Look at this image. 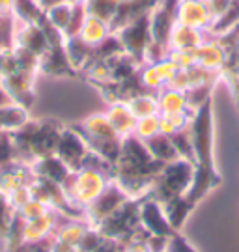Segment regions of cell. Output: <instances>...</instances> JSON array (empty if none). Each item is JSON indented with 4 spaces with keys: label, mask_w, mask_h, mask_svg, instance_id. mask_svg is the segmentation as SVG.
<instances>
[{
    "label": "cell",
    "mask_w": 239,
    "mask_h": 252,
    "mask_svg": "<svg viewBox=\"0 0 239 252\" xmlns=\"http://www.w3.org/2000/svg\"><path fill=\"white\" fill-rule=\"evenodd\" d=\"M174 21L177 25H185L209 32L215 27V15L207 0H177Z\"/></svg>",
    "instance_id": "1"
},
{
    "label": "cell",
    "mask_w": 239,
    "mask_h": 252,
    "mask_svg": "<svg viewBox=\"0 0 239 252\" xmlns=\"http://www.w3.org/2000/svg\"><path fill=\"white\" fill-rule=\"evenodd\" d=\"M108 34H110V23L86 11L75 37L79 39L82 45H86L92 51V49H99V47L103 45L106 41V37H108Z\"/></svg>",
    "instance_id": "2"
},
{
    "label": "cell",
    "mask_w": 239,
    "mask_h": 252,
    "mask_svg": "<svg viewBox=\"0 0 239 252\" xmlns=\"http://www.w3.org/2000/svg\"><path fill=\"white\" fill-rule=\"evenodd\" d=\"M207 41V32L174 23L169 32V51H196Z\"/></svg>",
    "instance_id": "3"
},
{
    "label": "cell",
    "mask_w": 239,
    "mask_h": 252,
    "mask_svg": "<svg viewBox=\"0 0 239 252\" xmlns=\"http://www.w3.org/2000/svg\"><path fill=\"white\" fill-rule=\"evenodd\" d=\"M193 53H195V58H196V65L204 67L205 71L209 73H219L224 67V63H226L224 45L217 43V41H209V37H207L205 43H202Z\"/></svg>",
    "instance_id": "4"
},
{
    "label": "cell",
    "mask_w": 239,
    "mask_h": 252,
    "mask_svg": "<svg viewBox=\"0 0 239 252\" xmlns=\"http://www.w3.org/2000/svg\"><path fill=\"white\" fill-rule=\"evenodd\" d=\"M106 116L110 120L112 127L116 129V133L122 136L124 140L135 135L137 118L133 116V112L129 110L125 101H114V103H110V108L106 110Z\"/></svg>",
    "instance_id": "5"
},
{
    "label": "cell",
    "mask_w": 239,
    "mask_h": 252,
    "mask_svg": "<svg viewBox=\"0 0 239 252\" xmlns=\"http://www.w3.org/2000/svg\"><path fill=\"white\" fill-rule=\"evenodd\" d=\"M159 114H174V112H191V103L185 92H177L172 88H163L157 92Z\"/></svg>",
    "instance_id": "6"
},
{
    "label": "cell",
    "mask_w": 239,
    "mask_h": 252,
    "mask_svg": "<svg viewBox=\"0 0 239 252\" xmlns=\"http://www.w3.org/2000/svg\"><path fill=\"white\" fill-rule=\"evenodd\" d=\"M125 103L137 120L159 114V101L153 94H135L129 99H125Z\"/></svg>",
    "instance_id": "7"
},
{
    "label": "cell",
    "mask_w": 239,
    "mask_h": 252,
    "mask_svg": "<svg viewBox=\"0 0 239 252\" xmlns=\"http://www.w3.org/2000/svg\"><path fill=\"white\" fill-rule=\"evenodd\" d=\"M161 133L159 129V114H153L148 118H140L137 120V126H135V135L142 142H148L153 136H157Z\"/></svg>",
    "instance_id": "8"
},
{
    "label": "cell",
    "mask_w": 239,
    "mask_h": 252,
    "mask_svg": "<svg viewBox=\"0 0 239 252\" xmlns=\"http://www.w3.org/2000/svg\"><path fill=\"white\" fill-rule=\"evenodd\" d=\"M163 252H196V251L187 243L183 237H179L177 234H172L167 239V245H165V251Z\"/></svg>",
    "instance_id": "9"
},
{
    "label": "cell",
    "mask_w": 239,
    "mask_h": 252,
    "mask_svg": "<svg viewBox=\"0 0 239 252\" xmlns=\"http://www.w3.org/2000/svg\"><path fill=\"white\" fill-rule=\"evenodd\" d=\"M9 105H15V103H13V99H11V95L6 92V88L0 84V108L9 107Z\"/></svg>",
    "instance_id": "10"
},
{
    "label": "cell",
    "mask_w": 239,
    "mask_h": 252,
    "mask_svg": "<svg viewBox=\"0 0 239 252\" xmlns=\"http://www.w3.org/2000/svg\"><path fill=\"white\" fill-rule=\"evenodd\" d=\"M64 2L71 8H86V4H88V0H64Z\"/></svg>",
    "instance_id": "11"
}]
</instances>
